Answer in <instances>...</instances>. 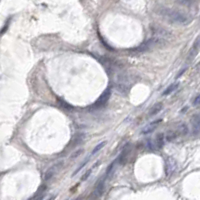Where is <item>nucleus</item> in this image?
Returning a JSON list of instances; mask_svg holds the SVG:
<instances>
[{
    "mask_svg": "<svg viewBox=\"0 0 200 200\" xmlns=\"http://www.w3.org/2000/svg\"><path fill=\"white\" fill-rule=\"evenodd\" d=\"M164 143H165V136H164L163 133H159L155 137L154 141L149 143V148H151L152 150H154V149L160 150V149H162V148H163Z\"/></svg>",
    "mask_w": 200,
    "mask_h": 200,
    "instance_id": "obj_4",
    "label": "nucleus"
},
{
    "mask_svg": "<svg viewBox=\"0 0 200 200\" xmlns=\"http://www.w3.org/2000/svg\"><path fill=\"white\" fill-rule=\"evenodd\" d=\"M158 13L168 20L169 22L174 23V24H180V25H186L190 22V18L188 15H186L184 13H182L180 11L169 9V8H162L159 9Z\"/></svg>",
    "mask_w": 200,
    "mask_h": 200,
    "instance_id": "obj_1",
    "label": "nucleus"
},
{
    "mask_svg": "<svg viewBox=\"0 0 200 200\" xmlns=\"http://www.w3.org/2000/svg\"><path fill=\"white\" fill-rule=\"evenodd\" d=\"M161 119H158V120H155V121H152V122H150L149 124L148 125H146L144 128L142 129V131H141V133L143 134V135H146V134H149V133H151V132H153L156 128H157V126H158L160 123H161Z\"/></svg>",
    "mask_w": 200,
    "mask_h": 200,
    "instance_id": "obj_6",
    "label": "nucleus"
},
{
    "mask_svg": "<svg viewBox=\"0 0 200 200\" xmlns=\"http://www.w3.org/2000/svg\"><path fill=\"white\" fill-rule=\"evenodd\" d=\"M191 126H192V134L197 135L200 133V115H194L191 119Z\"/></svg>",
    "mask_w": 200,
    "mask_h": 200,
    "instance_id": "obj_7",
    "label": "nucleus"
},
{
    "mask_svg": "<svg viewBox=\"0 0 200 200\" xmlns=\"http://www.w3.org/2000/svg\"><path fill=\"white\" fill-rule=\"evenodd\" d=\"M178 86H179V82H174V83H172L171 85H169V86L163 91L162 95H163V96H167V95H169V94H171L172 92H174V91H175L176 89L178 88Z\"/></svg>",
    "mask_w": 200,
    "mask_h": 200,
    "instance_id": "obj_11",
    "label": "nucleus"
},
{
    "mask_svg": "<svg viewBox=\"0 0 200 200\" xmlns=\"http://www.w3.org/2000/svg\"><path fill=\"white\" fill-rule=\"evenodd\" d=\"M106 178L105 176L103 178H100L99 181L97 182V184L95 186V189H94V192H93V196L94 198H98L100 197L102 194L104 192V189H105V181H106Z\"/></svg>",
    "mask_w": 200,
    "mask_h": 200,
    "instance_id": "obj_5",
    "label": "nucleus"
},
{
    "mask_svg": "<svg viewBox=\"0 0 200 200\" xmlns=\"http://www.w3.org/2000/svg\"><path fill=\"white\" fill-rule=\"evenodd\" d=\"M110 96H111V89H110V88L108 87V88H106L105 91L99 96V98L97 99L95 103L92 105V107L94 108V109L103 107V106L108 102V100H109V98H110Z\"/></svg>",
    "mask_w": 200,
    "mask_h": 200,
    "instance_id": "obj_2",
    "label": "nucleus"
},
{
    "mask_svg": "<svg viewBox=\"0 0 200 200\" xmlns=\"http://www.w3.org/2000/svg\"><path fill=\"white\" fill-rule=\"evenodd\" d=\"M162 108H163L162 103H156L155 105H153L152 107L150 108L149 112H148V116L152 117V116L156 115L157 113H159L161 110H162Z\"/></svg>",
    "mask_w": 200,
    "mask_h": 200,
    "instance_id": "obj_10",
    "label": "nucleus"
},
{
    "mask_svg": "<svg viewBox=\"0 0 200 200\" xmlns=\"http://www.w3.org/2000/svg\"><path fill=\"white\" fill-rule=\"evenodd\" d=\"M106 143H107V142H106V141H102V142H100L99 144H97V145H96V146L94 147V149L92 150V152H91V154H90V155H91V156L95 155L97 152H98V151H100V150L102 149V148H103V147H104V146L106 145Z\"/></svg>",
    "mask_w": 200,
    "mask_h": 200,
    "instance_id": "obj_14",
    "label": "nucleus"
},
{
    "mask_svg": "<svg viewBox=\"0 0 200 200\" xmlns=\"http://www.w3.org/2000/svg\"><path fill=\"white\" fill-rule=\"evenodd\" d=\"M91 171H92V170H91V169H89L88 171H87V172L85 173L84 175L82 176V178H81V179H82V180H86L87 178L89 177V175H90V174H91Z\"/></svg>",
    "mask_w": 200,
    "mask_h": 200,
    "instance_id": "obj_16",
    "label": "nucleus"
},
{
    "mask_svg": "<svg viewBox=\"0 0 200 200\" xmlns=\"http://www.w3.org/2000/svg\"><path fill=\"white\" fill-rule=\"evenodd\" d=\"M193 105H194V106L200 105V94H198V95L194 98V100H193Z\"/></svg>",
    "mask_w": 200,
    "mask_h": 200,
    "instance_id": "obj_15",
    "label": "nucleus"
},
{
    "mask_svg": "<svg viewBox=\"0 0 200 200\" xmlns=\"http://www.w3.org/2000/svg\"><path fill=\"white\" fill-rule=\"evenodd\" d=\"M82 152H83V150H82V149H80V150H78L77 152H75V154H74V155H72V156H71V158H74V157H76V156H78V155H80V154H81V153H82Z\"/></svg>",
    "mask_w": 200,
    "mask_h": 200,
    "instance_id": "obj_17",
    "label": "nucleus"
},
{
    "mask_svg": "<svg viewBox=\"0 0 200 200\" xmlns=\"http://www.w3.org/2000/svg\"><path fill=\"white\" fill-rule=\"evenodd\" d=\"M91 157H92L91 155H89V156L87 157V158L84 160V162H83V163H81V164H80V166H79V167H77V169H76L75 171L73 172V174H72V175H73V176H75L76 174H77L78 172H80V171H81V170H82V168H83V167H85V166H86V164H87V163L89 162V160H90V158H91Z\"/></svg>",
    "mask_w": 200,
    "mask_h": 200,
    "instance_id": "obj_13",
    "label": "nucleus"
},
{
    "mask_svg": "<svg viewBox=\"0 0 200 200\" xmlns=\"http://www.w3.org/2000/svg\"><path fill=\"white\" fill-rule=\"evenodd\" d=\"M176 132L178 136H184L188 133V127H187L184 123H181V124L178 125V127L176 128Z\"/></svg>",
    "mask_w": 200,
    "mask_h": 200,
    "instance_id": "obj_12",
    "label": "nucleus"
},
{
    "mask_svg": "<svg viewBox=\"0 0 200 200\" xmlns=\"http://www.w3.org/2000/svg\"><path fill=\"white\" fill-rule=\"evenodd\" d=\"M199 50H200V36H198L194 41L192 49H191L190 53H189V58H188L189 60H191V59H193L195 56H196V54L198 53Z\"/></svg>",
    "mask_w": 200,
    "mask_h": 200,
    "instance_id": "obj_8",
    "label": "nucleus"
},
{
    "mask_svg": "<svg viewBox=\"0 0 200 200\" xmlns=\"http://www.w3.org/2000/svg\"><path fill=\"white\" fill-rule=\"evenodd\" d=\"M63 165V162H59V163H57V164H55L54 166H52V167H50L48 170H47V172L45 173V180H48V179H50L51 177H52L55 173H56L59 169H60V167Z\"/></svg>",
    "mask_w": 200,
    "mask_h": 200,
    "instance_id": "obj_9",
    "label": "nucleus"
},
{
    "mask_svg": "<svg viewBox=\"0 0 200 200\" xmlns=\"http://www.w3.org/2000/svg\"><path fill=\"white\" fill-rule=\"evenodd\" d=\"M177 168L178 164L176 159H174L173 157H167L165 159V174H166V176H171L177 170Z\"/></svg>",
    "mask_w": 200,
    "mask_h": 200,
    "instance_id": "obj_3",
    "label": "nucleus"
}]
</instances>
